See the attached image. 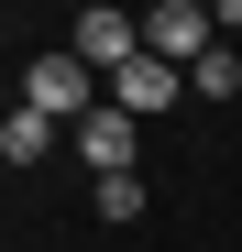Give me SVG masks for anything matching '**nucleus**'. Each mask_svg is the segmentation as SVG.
Masks as SVG:
<instances>
[{
  "label": "nucleus",
  "mask_w": 242,
  "mask_h": 252,
  "mask_svg": "<svg viewBox=\"0 0 242 252\" xmlns=\"http://www.w3.org/2000/svg\"><path fill=\"white\" fill-rule=\"evenodd\" d=\"M88 77H99L88 55H33V66H22V110H44V121H66V132H77V121L99 110Z\"/></svg>",
  "instance_id": "1"
},
{
  "label": "nucleus",
  "mask_w": 242,
  "mask_h": 252,
  "mask_svg": "<svg viewBox=\"0 0 242 252\" xmlns=\"http://www.w3.org/2000/svg\"><path fill=\"white\" fill-rule=\"evenodd\" d=\"M220 44V11H198V0H154L143 11V55H165V66H198Z\"/></svg>",
  "instance_id": "2"
},
{
  "label": "nucleus",
  "mask_w": 242,
  "mask_h": 252,
  "mask_svg": "<svg viewBox=\"0 0 242 252\" xmlns=\"http://www.w3.org/2000/svg\"><path fill=\"white\" fill-rule=\"evenodd\" d=\"M66 143L88 154V176H132V154H143V121H132V110L110 99V110H88V121H77Z\"/></svg>",
  "instance_id": "3"
},
{
  "label": "nucleus",
  "mask_w": 242,
  "mask_h": 252,
  "mask_svg": "<svg viewBox=\"0 0 242 252\" xmlns=\"http://www.w3.org/2000/svg\"><path fill=\"white\" fill-rule=\"evenodd\" d=\"M66 55H88L99 77H121V66L143 55V11H110V0H99V11H77V44H66Z\"/></svg>",
  "instance_id": "4"
},
{
  "label": "nucleus",
  "mask_w": 242,
  "mask_h": 252,
  "mask_svg": "<svg viewBox=\"0 0 242 252\" xmlns=\"http://www.w3.org/2000/svg\"><path fill=\"white\" fill-rule=\"evenodd\" d=\"M176 77H187V66H165V55H132V66L110 77V99L143 121V110H165V99H176Z\"/></svg>",
  "instance_id": "5"
},
{
  "label": "nucleus",
  "mask_w": 242,
  "mask_h": 252,
  "mask_svg": "<svg viewBox=\"0 0 242 252\" xmlns=\"http://www.w3.org/2000/svg\"><path fill=\"white\" fill-rule=\"evenodd\" d=\"M55 132H66V121H44V110H11V121H0V154H11V164H44V154H55Z\"/></svg>",
  "instance_id": "6"
},
{
  "label": "nucleus",
  "mask_w": 242,
  "mask_h": 252,
  "mask_svg": "<svg viewBox=\"0 0 242 252\" xmlns=\"http://www.w3.org/2000/svg\"><path fill=\"white\" fill-rule=\"evenodd\" d=\"M187 77H198V99H231V88H242V55H231V44H209Z\"/></svg>",
  "instance_id": "7"
},
{
  "label": "nucleus",
  "mask_w": 242,
  "mask_h": 252,
  "mask_svg": "<svg viewBox=\"0 0 242 252\" xmlns=\"http://www.w3.org/2000/svg\"><path fill=\"white\" fill-rule=\"evenodd\" d=\"M99 220H110V230L143 220V176H99Z\"/></svg>",
  "instance_id": "8"
},
{
  "label": "nucleus",
  "mask_w": 242,
  "mask_h": 252,
  "mask_svg": "<svg viewBox=\"0 0 242 252\" xmlns=\"http://www.w3.org/2000/svg\"><path fill=\"white\" fill-rule=\"evenodd\" d=\"M209 11H220V33H242V0H209Z\"/></svg>",
  "instance_id": "9"
}]
</instances>
